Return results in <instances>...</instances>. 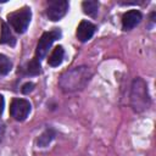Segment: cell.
<instances>
[{
    "label": "cell",
    "instance_id": "cell-17",
    "mask_svg": "<svg viewBox=\"0 0 156 156\" xmlns=\"http://www.w3.org/2000/svg\"><path fill=\"white\" fill-rule=\"evenodd\" d=\"M2 130H4V128H2V124L0 123V139H1V135H2Z\"/></svg>",
    "mask_w": 156,
    "mask_h": 156
},
{
    "label": "cell",
    "instance_id": "cell-15",
    "mask_svg": "<svg viewBox=\"0 0 156 156\" xmlns=\"http://www.w3.org/2000/svg\"><path fill=\"white\" fill-rule=\"evenodd\" d=\"M33 89H34V84L30 83V82H28V83H26V84L22 85V93L23 94H29Z\"/></svg>",
    "mask_w": 156,
    "mask_h": 156
},
{
    "label": "cell",
    "instance_id": "cell-8",
    "mask_svg": "<svg viewBox=\"0 0 156 156\" xmlns=\"http://www.w3.org/2000/svg\"><path fill=\"white\" fill-rule=\"evenodd\" d=\"M95 33V26L89 21H82L77 28V38L80 41H88Z\"/></svg>",
    "mask_w": 156,
    "mask_h": 156
},
{
    "label": "cell",
    "instance_id": "cell-13",
    "mask_svg": "<svg viewBox=\"0 0 156 156\" xmlns=\"http://www.w3.org/2000/svg\"><path fill=\"white\" fill-rule=\"evenodd\" d=\"M54 136H55L54 130H51V129L45 130V132L39 136V139H38V145H39V146H41V147L46 146V145H48V144L54 139Z\"/></svg>",
    "mask_w": 156,
    "mask_h": 156
},
{
    "label": "cell",
    "instance_id": "cell-9",
    "mask_svg": "<svg viewBox=\"0 0 156 156\" xmlns=\"http://www.w3.org/2000/svg\"><path fill=\"white\" fill-rule=\"evenodd\" d=\"M63 55H65L63 48H62V46H56V48L51 51V54H50V56H49V58H48V63H49L50 66H52V67H56V66L61 65V62H62V60H63Z\"/></svg>",
    "mask_w": 156,
    "mask_h": 156
},
{
    "label": "cell",
    "instance_id": "cell-14",
    "mask_svg": "<svg viewBox=\"0 0 156 156\" xmlns=\"http://www.w3.org/2000/svg\"><path fill=\"white\" fill-rule=\"evenodd\" d=\"M27 72L32 76L39 74L40 73V62H39V60L33 58L32 61H29L28 65H27Z\"/></svg>",
    "mask_w": 156,
    "mask_h": 156
},
{
    "label": "cell",
    "instance_id": "cell-7",
    "mask_svg": "<svg viewBox=\"0 0 156 156\" xmlns=\"http://www.w3.org/2000/svg\"><path fill=\"white\" fill-rule=\"evenodd\" d=\"M141 21V13L138 10H130L127 11L122 16V27L124 30H130L133 29L139 22Z\"/></svg>",
    "mask_w": 156,
    "mask_h": 156
},
{
    "label": "cell",
    "instance_id": "cell-3",
    "mask_svg": "<svg viewBox=\"0 0 156 156\" xmlns=\"http://www.w3.org/2000/svg\"><path fill=\"white\" fill-rule=\"evenodd\" d=\"M61 37V32L58 29H52L50 32H45L43 33V35L40 37L38 44H37V50H35V58L37 60H41L45 57V55L48 54L49 49L51 48L52 43Z\"/></svg>",
    "mask_w": 156,
    "mask_h": 156
},
{
    "label": "cell",
    "instance_id": "cell-6",
    "mask_svg": "<svg viewBox=\"0 0 156 156\" xmlns=\"http://www.w3.org/2000/svg\"><path fill=\"white\" fill-rule=\"evenodd\" d=\"M71 73H72V74H78V80H84V82H87V80L89 79L88 71L85 69V67L76 68V69H74V71H72ZM67 74H68V73H67ZM68 76H69V74H68ZM69 77H71V76H69ZM71 78H74V79H69V78L62 77V80H61V82L67 80V83L61 84V87H62L63 89L69 90V88H71V85H72V83H73V82H74V84H73V89H78V84H77V76H73V77H71Z\"/></svg>",
    "mask_w": 156,
    "mask_h": 156
},
{
    "label": "cell",
    "instance_id": "cell-10",
    "mask_svg": "<svg viewBox=\"0 0 156 156\" xmlns=\"http://www.w3.org/2000/svg\"><path fill=\"white\" fill-rule=\"evenodd\" d=\"M0 43L1 44H9V45H15L16 39L11 33L10 27L5 23L1 22V34H0Z\"/></svg>",
    "mask_w": 156,
    "mask_h": 156
},
{
    "label": "cell",
    "instance_id": "cell-5",
    "mask_svg": "<svg viewBox=\"0 0 156 156\" xmlns=\"http://www.w3.org/2000/svg\"><path fill=\"white\" fill-rule=\"evenodd\" d=\"M68 11V2L65 0H55L50 1L46 9V15L51 21L61 20Z\"/></svg>",
    "mask_w": 156,
    "mask_h": 156
},
{
    "label": "cell",
    "instance_id": "cell-11",
    "mask_svg": "<svg viewBox=\"0 0 156 156\" xmlns=\"http://www.w3.org/2000/svg\"><path fill=\"white\" fill-rule=\"evenodd\" d=\"M82 7H83L84 13L94 17L98 13V10H99V2L95 1V0H88V1H84L82 4Z\"/></svg>",
    "mask_w": 156,
    "mask_h": 156
},
{
    "label": "cell",
    "instance_id": "cell-16",
    "mask_svg": "<svg viewBox=\"0 0 156 156\" xmlns=\"http://www.w3.org/2000/svg\"><path fill=\"white\" fill-rule=\"evenodd\" d=\"M4 106H5V101H4L2 95H0V115H1L2 111H4Z\"/></svg>",
    "mask_w": 156,
    "mask_h": 156
},
{
    "label": "cell",
    "instance_id": "cell-12",
    "mask_svg": "<svg viewBox=\"0 0 156 156\" xmlns=\"http://www.w3.org/2000/svg\"><path fill=\"white\" fill-rule=\"evenodd\" d=\"M11 67H12V63H11L10 58L7 56L0 54V76L7 74L11 71Z\"/></svg>",
    "mask_w": 156,
    "mask_h": 156
},
{
    "label": "cell",
    "instance_id": "cell-2",
    "mask_svg": "<svg viewBox=\"0 0 156 156\" xmlns=\"http://www.w3.org/2000/svg\"><path fill=\"white\" fill-rule=\"evenodd\" d=\"M132 101H133L134 108L138 111L147 107L149 95H147V89H146L144 80L141 79L134 80L133 89H132Z\"/></svg>",
    "mask_w": 156,
    "mask_h": 156
},
{
    "label": "cell",
    "instance_id": "cell-4",
    "mask_svg": "<svg viewBox=\"0 0 156 156\" xmlns=\"http://www.w3.org/2000/svg\"><path fill=\"white\" fill-rule=\"evenodd\" d=\"M30 112V104L24 99H13L10 105V115L16 121H23Z\"/></svg>",
    "mask_w": 156,
    "mask_h": 156
},
{
    "label": "cell",
    "instance_id": "cell-1",
    "mask_svg": "<svg viewBox=\"0 0 156 156\" xmlns=\"http://www.w3.org/2000/svg\"><path fill=\"white\" fill-rule=\"evenodd\" d=\"M30 18H32V11L27 6L7 15V21H9L10 26L17 33L26 32V29L28 28V24L30 22Z\"/></svg>",
    "mask_w": 156,
    "mask_h": 156
}]
</instances>
